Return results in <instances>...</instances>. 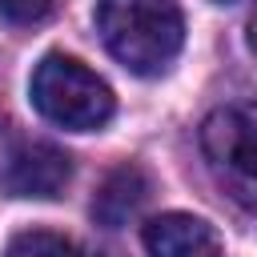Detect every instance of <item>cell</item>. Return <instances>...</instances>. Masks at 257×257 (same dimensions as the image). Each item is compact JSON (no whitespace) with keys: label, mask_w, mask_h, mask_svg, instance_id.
<instances>
[{"label":"cell","mask_w":257,"mask_h":257,"mask_svg":"<svg viewBox=\"0 0 257 257\" xmlns=\"http://www.w3.org/2000/svg\"><path fill=\"white\" fill-rule=\"evenodd\" d=\"M56 0H0V20L8 24H40L44 16H52Z\"/></svg>","instance_id":"obj_8"},{"label":"cell","mask_w":257,"mask_h":257,"mask_svg":"<svg viewBox=\"0 0 257 257\" xmlns=\"http://www.w3.org/2000/svg\"><path fill=\"white\" fill-rule=\"evenodd\" d=\"M32 104L44 120L60 124V128H72V133H92V128H104L112 120V88L92 72L84 68L80 60L72 56H44L32 72Z\"/></svg>","instance_id":"obj_2"},{"label":"cell","mask_w":257,"mask_h":257,"mask_svg":"<svg viewBox=\"0 0 257 257\" xmlns=\"http://www.w3.org/2000/svg\"><path fill=\"white\" fill-rule=\"evenodd\" d=\"M201 153L225 197L257 217V100L209 112L201 124Z\"/></svg>","instance_id":"obj_3"},{"label":"cell","mask_w":257,"mask_h":257,"mask_svg":"<svg viewBox=\"0 0 257 257\" xmlns=\"http://www.w3.org/2000/svg\"><path fill=\"white\" fill-rule=\"evenodd\" d=\"M149 257H221V237L193 213H161L145 225Z\"/></svg>","instance_id":"obj_5"},{"label":"cell","mask_w":257,"mask_h":257,"mask_svg":"<svg viewBox=\"0 0 257 257\" xmlns=\"http://www.w3.org/2000/svg\"><path fill=\"white\" fill-rule=\"evenodd\" d=\"M249 44H253V52H257V12H253V20H249Z\"/></svg>","instance_id":"obj_9"},{"label":"cell","mask_w":257,"mask_h":257,"mask_svg":"<svg viewBox=\"0 0 257 257\" xmlns=\"http://www.w3.org/2000/svg\"><path fill=\"white\" fill-rule=\"evenodd\" d=\"M96 28L104 48L137 76H161L185 40L177 0H100Z\"/></svg>","instance_id":"obj_1"},{"label":"cell","mask_w":257,"mask_h":257,"mask_svg":"<svg viewBox=\"0 0 257 257\" xmlns=\"http://www.w3.org/2000/svg\"><path fill=\"white\" fill-rule=\"evenodd\" d=\"M0 257H92L84 253L76 241H68L64 233H52V229H24L16 233Z\"/></svg>","instance_id":"obj_7"},{"label":"cell","mask_w":257,"mask_h":257,"mask_svg":"<svg viewBox=\"0 0 257 257\" xmlns=\"http://www.w3.org/2000/svg\"><path fill=\"white\" fill-rule=\"evenodd\" d=\"M145 201H149V173L141 165H128L124 161V165H116L100 181V189L92 197V217L100 225H108V229H120L128 217L141 213Z\"/></svg>","instance_id":"obj_6"},{"label":"cell","mask_w":257,"mask_h":257,"mask_svg":"<svg viewBox=\"0 0 257 257\" xmlns=\"http://www.w3.org/2000/svg\"><path fill=\"white\" fill-rule=\"evenodd\" d=\"M72 181V161L64 149L32 141L20 145L8 165H4V193L12 197H32V201H52L64 193V185Z\"/></svg>","instance_id":"obj_4"},{"label":"cell","mask_w":257,"mask_h":257,"mask_svg":"<svg viewBox=\"0 0 257 257\" xmlns=\"http://www.w3.org/2000/svg\"><path fill=\"white\" fill-rule=\"evenodd\" d=\"M217 4H229V0H217Z\"/></svg>","instance_id":"obj_10"}]
</instances>
